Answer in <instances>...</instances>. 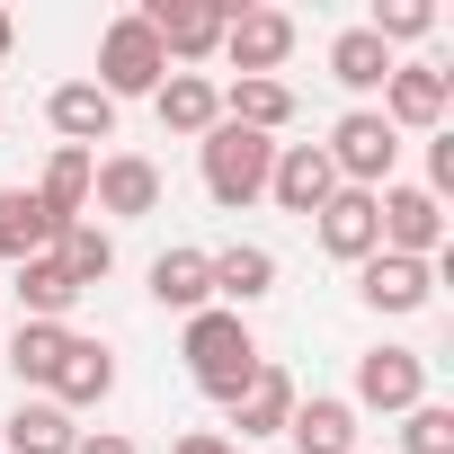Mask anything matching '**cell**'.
<instances>
[{
    "mask_svg": "<svg viewBox=\"0 0 454 454\" xmlns=\"http://www.w3.org/2000/svg\"><path fill=\"white\" fill-rule=\"evenodd\" d=\"M445 107H454V72H436V63H392V81H383V125L401 134V125H445Z\"/></svg>",
    "mask_w": 454,
    "mask_h": 454,
    "instance_id": "9c48e42d",
    "label": "cell"
},
{
    "mask_svg": "<svg viewBox=\"0 0 454 454\" xmlns=\"http://www.w3.org/2000/svg\"><path fill=\"white\" fill-rule=\"evenodd\" d=\"M160 81H169L160 36H152L143 19H107V36H98V90H107V98H152Z\"/></svg>",
    "mask_w": 454,
    "mask_h": 454,
    "instance_id": "277c9868",
    "label": "cell"
},
{
    "mask_svg": "<svg viewBox=\"0 0 454 454\" xmlns=\"http://www.w3.org/2000/svg\"><path fill=\"white\" fill-rule=\"evenodd\" d=\"M214 294H223V312H241V303L277 294V250H259V241H232V250H214Z\"/></svg>",
    "mask_w": 454,
    "mask_h": 454,
    "instance_id": "ffe728a7",
    "label": "cell"
},
{
    "mask_svg": "<svg viewBox=\"0 0 454 454\" xmlns=\"http://www.w3.org/2000/svg\"><path fill=\"white\" fill-rule=\"evenodd\" d=\"M134 19L160 36L169 63H205V54H223V27H232V10H214V0H152V10H134Z\"/></svg>",
    "mask_w": 454,
    "mask_h": 454,
    "instance_id": "8992f818",
    "label": "cell"
},
{
    "mask_svg": "<svg viewBox=\"0 0 454 454\" xmlns=\"http://www.w3.org/2000/svg\"><path fill=\"white\" fill-rule=\"evenodd\" d=\"M36 250H54V223H45V205L27 196V187H0V259H36Z\"/></svg>",
    "mask_w": 454,
    "mask_h": 454,
    "instance_id": "484cf974",
    "label": "cell"
},
{
    "mask_svg": "<svg viewBox=\"0 0 454 454\" xmlns=\"http://www.w3.org/2000/svg\"><path fill=\"white\" fill-rule=\"evenodd\" d=\"M365 27H374L383 45H410V36H427V27H436V10H427V0H383Z\"/></svg>",
    "mask_w": 454,
    "mask_h": 454,
    "instance_id": "f546056e",
    "label": "cell"
},
{
    "mask_svg": "<svg viewBox=\"0 0 454 454\" xmlns=\"http://www.w3.org/2000/svg\"><path fill=\"white\" fill-rule=\"evenodd\" d=\"M72 303H81V286L63 277V259H54V250L19 259V312H27V321H63Z\"/></svg>",
    "mask_w": 454,
    "mask_h": 454,
    "instance_id": "d4e9b609",
    "label": "cell"
},
{
    "mask_svg": "<svg viewBox=\"0 0 454 454\" xmlns=\"http://www.w3.org/2000/svg\"><path fill=\"white\" fill-rule=\"evenodd\" d=\"M196 160H205V196L241 214V205H259V196H268L277 143H268V134H250V125H214V134L196 143Z\"/></svg>",
    "mask_w": 454,
    "mask_h": 454,
    "instance_id": "7a4b0ae2",
    "label": "cell"
},
{
    "mask_svg": "<svg viewBox=\"0 0 454 454\" xmlns=\"http://www.w3.org/2000/svg\"><path fill=\"white\" fill-rule=\"evenodd\" d=\"M286 54H294V19L286 10H232V27H223V63H232L241 81H277Z\"/></svg>",
    "mask_w": 454,
    "mask_h": 454,
    "instance_id": "ba28073f",
    "label": "cell"
},
{
    "mask_svg": "<svg viewBox=\"0 0 454 454\" xmlns=\"http://www.w3.org/2000/svg\"><path fill=\"white\" fill-rule=\"evenodd\" d=\"M63 356H72V321H19V339H10L19 383H54V374H63Z\"/></svg>",
    "mask_w": 454,
    "mask_h": 454,
    "instance_id": "4316f807",
    "label": "cell"
},
{
    "mask_svg": "<svg viewBox=\"0 0 454 454\" xmlns=\"http://www.w3.org/2000/svg\"><path fill=\"white\" fill-rule=\"evenodd\" d=\"M223 125H250V134H286L294 125V90L286 81H232V90H223Z\"/></svg>",
    "mask_w": 454,
    "mask_h": 454,
    "instance_id": "7402d4cb",
    "label": "cell"
},
{
    "mask_svg": "<svg viewBox=\"0 0 454 454\" xmlns=\"http://www.w3.org/2000/svg\"><path fill=\"white\" fill-rule=\"evenodd\" d=\"M169 454H241V445H232V436H205V427H196V436H178Z\"/></svg>",
    "mask_w": 454,
    "mask_h": 454,
    "instance_id": "1f68e13d",
    "label": "cell"
},
{
    "mask_svg": "<svg viewBox=\"0 0 454 454\" xmlns=\"http://www.w3.org/2000/svg\"><path fill=\"white\" fill-rule=\"evenodd\" d=\"M321 152H330L339 187H365V196H374V187H392V160H401V134H392V125L374 116V107H348V116L330 125V143H321Z\"/></svg>",
    "mask_w": 454,
    "mask_h": 454,
    "instance_id": "3957f363",
    "label": "cell"
},
{
    "mask_svg": "<svg viewBox=\"0 0 454 454\" xmlns=\"http://www.w3.org/2000/svg\"><path fill=\"white\" fill-rule=\"evenodd\" d=\"M90 205H98V214H116V223L160 214V169H152L143 152H107V160L90 169Z\"/></svg>",
    "mask_w": 454,
    "mask_h": 454,
    "instance_id": "8fae6325",
    "label": "cell"
},
{
    "mask_svg": "<svg viewBox=\"0 0 454 454\" xmlns=\"http://www.w3.org/2000/svg\"><path fill=\"white\" fill-rule=\"evenodd\" d=\"M445 187H454V134H436V143H427V196L445 205Z\"/></svg>",
    "mask_w": 454,
    "mask_h": 454,
    "instance_id": "4dcf8cb0",
    "label": "cell"
},
{
    "mask_svg": "<svg viewBox=\"0 0 454 454\" xmlns=\"http://www.w3.org/2000/svg\"><path fill=\"white\" fill-rule=\"evenodd\" d=\"M152 303L196 321V312L214 303V250H160V259H152Z\"/></svg>",
    "mask_w": 454,
    "mask_h": 454,
    "instance_id": "9a60e30c",
    "label": "cell"
},
{
    "mask_svg": "<svg viewBox=\"0 0 454 454\" xmlns=\"http://www.w3.org/2000/svg\"><path fill=\"white\" fill-rule=\"evenodd\" d=\"M54 259H63V277L90 294V286H107V268H116V241H107V223H63V232H54Z\"/></svg>",
    "mask_w": 454,
    "mask_h": 454,
    "instance_id": "603a6c76",
    "label": "cell"
},
{
    "mask_svg": "<svg viewBox=\"0 0 454 454\" xmlns=\"http://www.w3.org/2000/svg\"><path fill=\"white\" fill-rule=\"evenodd\" d=\"M90 169H98L90 152H72V143H54V160H45V178L27 187V196L45 205V223H54V232H63V223H81V214H90Z\"/></svg>",
    "mask_w": 454,
    "mask_h": 454,
    "instance_id": "e0dca14e",
    "label": "cell"
},
{
    "mask_svg": "<svg viewBox=\"0 0 454 454\" xmlns=\"http://www.w3.org/2000/svg\"><path fill=\"white\" fill-rule=\"evenodd\" d=\"M356 294H365L374 312H427V294H436V259H392V250H374V259L356 268Z\"/></svg>",
    "mask_w": 454,
    "mask_h": 454,
    "instance_id": "7c38bea8",
    "label": "cell"
},
{
    "mask_svg": "<svg viewBox=\"0 0 454 454\" xmlns=\"http://www.w3.org/2000/svg\"><path fill=\"white\" fill-rule=\"evenodd\" d=\"M152 107H160V125H169V134H196V143L223 125V90H214L205 72H169V81L152 90Z\"/></svg>",
    "mask_w": 454,
    "mask_h": 454,
    "instance_id": "ac0fdd59",
    "label": "cell"
},
{
    "mask_svg": "<svg viewBox=\"0 0 454 454\" xmlns=\"http://www.w3.org/2000/svg\"><path fill=\"white\" fill-rule=\"evenodd\" d=\"M286 436H294V454H356V410L330 401V392H312V401H294Z\"/></svg>",
    "mask_w": 454,
    "mask_h": 454,
    "instance_id": "d6986e66",
    "label": "cell"
},
{
    "mask_svg": "<svg viewBox=\"0 0 454 454\" xmlns=\"http://www.w3.org/2000/svg\"><path fill=\"white\" fill-rule=\"evenodd\" d=\"M330 81H339V90H383V81H392V45H383L374 27L330 36Z\"/></svg>",
    "mask_w": 454,
    "mask_h": 454,
    "instance_id": "cb8c5ba5",
    "label": "cell"
},
{
    "mask_svg": "<svg viewBox=\"0 0 454 454\" xmlns=\"http://www.w3.org/2000/svg\"><path fill=\"white\" fill-rule=\"evenodd\" d=\"M427 401V356L419 348H365L356 356V401L348 410H419Z\"/></svg>",
    "mask_w": 454,
    "mask_h": 454,
    "instance_id": "52a82bcc",
    "label": "cell"
},
{
    "mask_svg": "<svg viewBox=\"0 0 454 454\" xmlns=\"http://www.w3.org/2000/svg\"><path fill=\"white\" fill-rule=\"evenodd\" d=\"M45 392H54V410H90V401L116 392V356H107L98 339H72V356H63V374H54Z\"/></svg>",
    "mask_w": 454,
    "mask_h": 454,
    "instance_id": "44dd1931",
    "label": "cell"
},
{
    "mask_svg": "<svg viewBox=\"0 0 454 454\" xmlns=\"http://www.w3.org/2000/svg\"><path fill=\"white\" fill-rule=\"evenodd\" d=\"M45 116H54V134H63L72 152H90V143H116V98H107L98 81H63V90L45 98Z\"/></svg>",
    "mask_w": 454,
    "mask_h": 454,
    "instance_id": "5bb4252c",
    "label": "cell"
},
{
    "mask_svg": "<svg viewBox=\"0 0 454 454\" xmlns=\"http://www.w3.org/2000/svg\"><path fill=\"white\" fill-rule=\"evenodd\" d=\"M312 223H321V250H330V259H348V268L374 259V196H365V187H339Z\"/></svg>",
    "mask_w": 454,
    "mask_h": 454,
    "instance_id": "2e32d148",
    "label": "cell"
},
{
    "mask_svg": "<svg viewBox=\"0 0 454 454\" xmlns=\"http://www.w3.org/2000/svg\"><path fill=\"white\" fill-rule=\"evenodd\" d=\"M268 196H277L286 214H321V205L339 196V169H330V152H321V143H277Z\"/></svg>",
    "mask_w": 454,
    "mask_h": 454,
    "instance_id": "30bf717a",
    "label": "cell"
},
{
    "mask_svg": "<svg viewBox=\"0 0 454 454\" xmlns=\"http://www.w3.org/2000/svg\"><path fill=\"white\" fill-rule=\"evenodd\" d=\"M294 401H303V392H294V374H286V365H259L232 401H223V410H232V427H241V445H250V436H286Z\"/></svg>",
    "mask_w": 454,
    "mask_h": 454,
    "instance_id": "4fadbf2b",
    "label": "cell"
},
{
    "mask_svg": "<svg viewBox=\"0 0 454 454\" xmlns=\"http://www.w3.org/2000/svg\"><path fill=\"white\" fill-rule=\"evenodd\" d=\"M72 454H143V445H134V436H107V427H98V436H81Z\"/></svg>",
    "mask_w": 454,
    "mask_h": 454,
    "instance_id": "d6a6232c",
    "label": "cell"
},
{
    "mask_svg": "<svg viewBox=\"0 0 454 454\" xmlns=\"http://www.w3.org/2000/svg\"><path fill=\"white\" fill-rule=\"evenodd\" d=\"M401 454H454V410H445V401L401 410Z\"/></svg>",
    "mask_w": 454,
    "mask_h": 454,
    "instance_id": "f1b7e54d",
    "label": "cell"
},
{
    "mask_svg": "<svg viewBox=\"0 0 454 454\" xmlns=\"http://www.w3.org/2000/svg\"><path fill=\"white\" fill-rule=\"evenodd\" d=\"M10 45H19V27H10V10H0V54H10Z\"/></svg>",
    "mask_w": 454,
    "mask_h": 454,
    "instance_id": "836d02e7",
    "label": "cell"
},
{
    "mask_svg": "<svg viewBox=\"0 0 454 454\" xmlns=\"http://www.w3.org/2000/svg\"><path fill=\"white\" fill-rule=\"evenodd\" d=\"M178 356H187V374H196V392H214V401H232L268 356H259V339H250V321L241 312H223V303H205L196 321H187V339H178Z\"/></svg>",
    "mask_w": 454,
    "mask_h": 454,
    "instance_id": "6da1fadb",
    "label": "cell"
},
{
    "mask_svg": "<svg viewBox=\"0 0 454 454\" xmlns=\"http://www.w3.org/2000/svg\"><path fill=\"white\" fill-rule=\"evenodd\" d=\"M374 250L392 259H436L445 250V205L427 187H374Z\"/></svg>",
    "mask_w": 454,
    "mask_h": 454,
    "instance_id": "5b68a950",
    "label": "cell"
},
{
    "mask_svg": "<svg viewBox=\"0 0 454 454\" xmlns=\"http://www.w3.org/2000/svg\"><path fill=\"white\" fill-rule=\"evenodd\" d=\"M72 445H81L72 410H54V401H19L10 410V454H72Z\"/></svg>",
    "mask_w": 454,
    "mask_h": 454,
    "instance_id": "83f0119b",
    "label": "cell"
}]
</instances>
